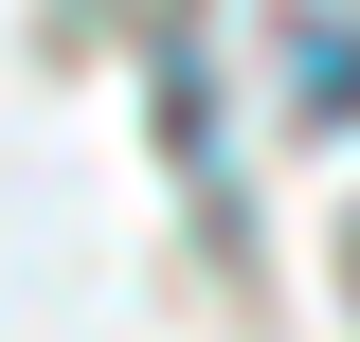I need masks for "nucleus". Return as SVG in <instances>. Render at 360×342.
Returning a JSON list of instances; mask_svg holds the SVG:
<instances>
[{
    "instance_id": "f257e3e1",
    "label": "nucleus",
    "mask_w": 360,
    "mask_h": 342,
    "mask_svg": "<svg viewBox=\"0 0 360 342\" xmlns=\"http://www.w3.org/2000/svg\"><path fill=\"white\" fill-rule=\"evenodd\" d=\"M288 108H307V127H342V108H360V37H342V18L288 37Z\"/></svg>"
}]
</instances>
